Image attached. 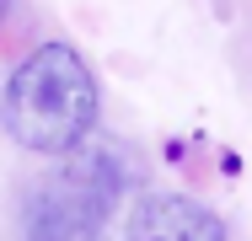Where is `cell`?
<instances>
[{
	"label": "cell",
	"mask_w": 252,
	"mask_h": 241,
	"mask_svg": "<svg viewBox=\"0 0 252 241\" xmlns=\"http://www.w3.org/2000/svg\"><path fill=\"white\" fill-rule=\"evenodd\" d=\"M0 118L32 155H75L97 129V75L70 43H38L5 81Z\"/></svg>",
	"instance_id": "cell-1"
},
{
	"label": "cell",
	"mask_w": 252,
	"mask_h": 241,
	"mask_svg": "<svg viewBox=\"0 0 252 241\" xmlns=\"http://www.w3.org/2000/svg\"><path fill=\"white\" fill-rule=\"evenodd\" d=\"M5 5H11V0H0V22H5Z\"/></svg>",
	"instance_id": "cell-4"
},
{
	"label": "cell",
	"mask_w": 252,
	"mask_h": 241,
	"mask_svg": "<svg viewBox=\"0 0 252 241\" xmlns=\"http://www.w3.org/2000/svg\"><path fill=\"white\" fill-rule=\"evenodd\" d=\"M124 241H225V220L188 193H151L134 204Z\"/></svg>",
	"instance_id": "cell-3"
},
{
	"label": "cell",
	"mask_w": 252,
	"mask_h": 241,
	"mask_svg": "<svg viewBox=\"0 0 252 241\" xmlns=\"http://www.w3.org/2000/svg\"><path fill=\"white\" fill-rule=\"evenodd\" d=\"M118 204V166L107 155H75L27 209V241H92Z\"/></svg>",
	"instance_id": "cell-2"
}]
</instances>
